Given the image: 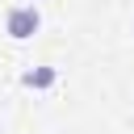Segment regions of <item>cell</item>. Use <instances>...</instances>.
<instances>
[{"mask_svg": "<svg viewBox=\"0 0 134 134\" xmlns=\"http://www.w3.org/2000/svg\"><path fill=\"white\" fill-rule=\"evenodd\" d=\"M38 25H42V17H38V8H34V4H21V8H13V13H8V38H17V42L34 38V34H38Z\"/></svg>", "mask_w": 134, "mask_h": 134, "instance_id": "obj_1", "label": "cell"}, {"mask_svg": "<svg viewBox=\"0 0 134 134\" xmlns=\"http://www.w3.org/2000/svg\"><path fill=\"white\" fill-rule=\"evenodd\" d=\"M21 84H25V88H50V84H54V67H38V71H25V75H21Z\"/></svg>", "mask_w": 134, "mask_h": 134, "instance_id": "obj_2", "label": "cell"}]
</instances>
